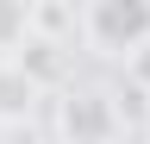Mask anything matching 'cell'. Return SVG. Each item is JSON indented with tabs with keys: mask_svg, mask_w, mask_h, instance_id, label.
<instances>
[{
	"mask_svg": "<svg viewBox=\"0 0 150 144\" xmlns=\"http://www.w3.org/2000/svg\"><path fill=\"white\" fill-rule=\"evenodd\" d=\"M81 44L100 57H131L150 44V0H88L81 6Z\"/></svg>",
	"mask_w": 150,
	"mask_h": 144,
	"instance_id": "obj_1",
	"label": "cell"
},
{
	"mask_svg": "<svg viewBox=\"0 0 150 144\" xmlns=\"http://www.w3.org/2000/svg\"><path fill=\"white\" fill-rule=\"evenodd\" d=\"M125 119L100 88H63L56 94V144H119Z\"/></svg>",
	"mask_w": 150,
	"mask_h": 144,
	"instance_id": "obj_2",
	"label": "cell"
},
{
	"mask_svg": "<svg viewBox=\"0 0 150 144\" xmlns=\"http://www.w3.org/2000/svg\"><path fill=\"white\" fill-rule=\"evenodd\" d=\"M31 100H38V82L25 75V63H0V119H25L31 113Z\"/></svg>",
	"mask_w": 150,
	"mask_h": 144,
	"instance_id": "obj_3",
	"label": "cell"
},
{
	"mask_svg": "<svg viewBox=\"0 0 150 144\" xmlns=\"http://www.w3.org/2000/svg\"><path fill=\"white\" fill-rule=\"evenodd\" d=\"M31 44V6L25 0H0V63H13Z\"/></svg>",
	"mask_w": 150,
	"mask_h": 144,
	"instance_id": "obj_4",
	"label": "cell"
},
{
	"mask_svg": "<svg viewBox=\"0 0 150 144\" xmlns=\"http://www.w3.org/2000/svg\"><path fill=\"white\" fill-rule=\"evenodd\" d=\"M69 31H81V13H75V6H31V38L38 44H56V50H63Z\"/></svg>",
	"mask_w": 150,
	"mask_h": 144,
	"instance_id": "obj_5",
	"label": "cell"
},
{
	"mask_svg": "<svg viewBox=\"0 0 150 144\" xmlns=\"http://www.w3.org/2000/svg\"><path fill=\"white\" fill-rule=\"evenodd\" d=\"M125 75H131V88H138V94H150V44L125 57Z\"/></svg>",
	"mask_w": 150,
	"mask_h": 144,
	"instance_id": "obj_6",
	"label": "cell"
},
{
	"mask_svg": "<svg viewBox=\"0 0 150 144\" xmlns=\"http://www.w3.org/2000/svg\"><path fill=\"white\" fill-rule=\"evenodd\" d=\"M144 132H150V119H144Z\"/></svg>",
	"mask_w": 150,
	"mask_h": 144,
	"instance_id": "obj_7",
	"label": "cell"
}]
</instances>
